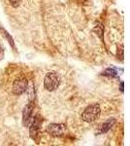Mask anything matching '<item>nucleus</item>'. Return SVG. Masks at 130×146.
Here are the masks:
<instances>
[{"label":"nucleus","instance_id":"1","mask_svg":"<svg viewBox=\"0 0 130 146\" xmlns=\"http://www.w3.org/2000/svg\"><path fill=\"white\" fill-rule=\"evenodd\" d=\"M100 106L97 103H93V104L88 105L86 109L84 110L82 114V119L84 120V122H87V123H92V122L96 121L99 116H100Z\"/></svg>","mask_w":130,"mask_h":146},{"label":"nucleus","instance_id":"2","mask_svg":"<svg viewBox=\"0 0 130 146\" xmlns=\"http://www.w3.org/2000/svg\"><path fill=\"white\" fill-rule=\"evenodd\" d=\"M60 84V78L55 72H49L44 79V87L47 91L53 92L58 88Z\"/></svg>","mask_w":130,"mask_h":146},{"label":"nucleus","instance_id":"3","mask_svg":"<svg viewBox=\"0 0 130 146\" xmlns=\"http://www.w3.org/2000/svg\"><path fill=\"white\" fill-rule=\"evenodd\" d=\"M27 87L28 82L24 77L18 78L13 84V93L15 95H22V93H24L27 90Z\"/></svg>","mask_w":130,"mask_h":146},{"label":"nucleus","instance_id":"4","mask_svg":"<svg viewBox=\"0 0 130 146\" xmlns=\"http://www.w3.org/2000/svg\"><path fill=\"white\" fill-rule=\"evenodd\" d=\"M65 126L62 124H49L47 127V131L53 136H60L65 133Z\"/></svg>","mask_w":130,"mask_h":146},{"label":"nucleus","instance_id":"5","mask_svg":"<svg viewBox=\"0 0 130 146\" xmlns=\"http://www.w3.org/2000/svg\"><path fill=\"white\" fill-rule=\"evenodd\" d=\"M33 104L31 102L28 103L27 105H25V107L23 108L22 112V123L24 125V127H28L31 123V116L33 112Z\"/></svg>","mask_w":130,"mask_h":146},{"label":"nucleus","instance_id":"6","mask_svg":"<svg viewBox=\"0 0 130 146\" xmlns=\"http://www.w3.org/2000/svg\"><path fill=\"white\" fill-rule=\"evenodd\" d=\"M41 124H42V119L39 116H36L33 119L31 127H30V136H31L33 139H36V136L38 135Z\"/></svg>","mask_w":130,"mask_h":146},{"label":"nucleus","instance_id":"7","mask_svg":"<svg viewBox=\"0 0 130 146\" xmlns=\"http://www.w3.org/2000/svg\"><path fill=\"white\" fill-rule=\"evenodd\" d=\"M115 119H114V118L108 119L107 121L104 122V123L102 124V126H101L100 133H107V131H109L111 129H112V127H114V125H115Z\"/></svg>","mask_w":130,"mask_h":146},{"label":"nucleus","instance_id":"8","mask_svg":"<svg viewBox=\"0 0 130 146\" xmlns=\"http://www.w3.org/2000/svg\"><path fill=\"white\" fill-rule=\"evenodd\" d=\"M0 30H1L2 34H3V36L5 37V38H6L7 40H8V41H9V43H10V45H11V46L14 48V47H15V44H14V40H13V38H12V37H11V35L9 34L8 32H7L5 29H4L3 27H1V28H0Z\"/></svg>","mask_w":130,"mask_h":146},{"label":"nucleus","instance_id":"9","mask_svg":"<svg viewBox=\"0 0 130 146\" xmlns=\"http://www.w3.org/2000/svg\"><path fill=\"white\" fill-rule=\"evenodd\" d=\"M117 70H115L114 68H107V69L105 70V71L103 72V75H105V76H117Z\"/></svg>","mask_w":130,"mask_h":146},{"label":"nucleus","instance_id":"10","mask_svg":"<svg viewBox=\"0 0 130 146\" xmlns=\"http://www.w3.org/2000/svg\"><path fill=\"white\" fill-rule=\"evenodd\" d=\"M9 2H10V4L14 7V8H16V7H18L20 5V0H9Z\"/></svg>","mask_w":130,"mask_h":146},{"label":"nucleus","instance_id":"11","mask_svg":"<svg viewBox=\"0 0 130 146\" xmlns=\"http://www.w3.org/2000/svg\"><path fill=\"white\" fill-rule=\"evenodd\" d=\"M2 56H3V49L0 46V58H2Z\"/></svg>","mask_w":130,"mask_h":146},{"label":"nucleus","instance_id":"12","mask_svg":"<svg viewBox=\"0 0 130 146\" xmlns=\"http://www.w3.org/2000/svg\"><path fill=\"white\" fill-rule=\"evenodd\" d=\"M120 90L123 92V82H120Z\"/></svg>","mask_w":130,"mask_h":146}]
</instances>
